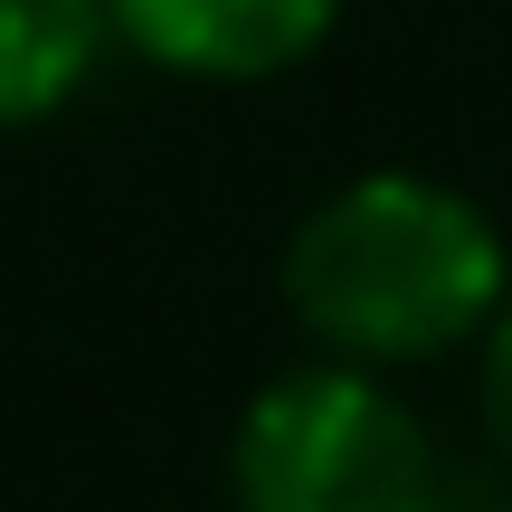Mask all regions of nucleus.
I'll return each instance as SVG.
<instances>
[{
    "instance_id": "1",
    "label": "nucleus",
    "mask_w": 512,
    "mask_h": 512,
    "mask_svg": "<svg viewBox=\"0 0 512 512\" xmlns=\"http://www.w3.org/2000/svg\"><path fill=\"white\" fill-rule=\"evenodd\" d=\"M285 313L313 351L361 370H418L475 351L512 294L503 228L437 171H351L285 238Z\"/></svg>"
},
{
    "instance_id": "2",
    "label": "nucleus",
    "mask_w": 512,
    "mask_h": 512,
    "mask_svg": "<svg viewBox=\"0 0 512 512\" xmlns=\"http://www.w3.org/2000/svg\"><path fill=\"white\" fill-rule=\"evenodd\" d=\"M446 475L456 465L389 389V370L332 361V351L266 380L228 437L238 512H427Z\"/></svg>"
},
{
    "instance_id": "3",
    "label": "nucleus",
    "mask_w": 512,
    "mask_h": 512,
    "mask_svg": "<svg viewBox=\"0 0 512 512\" xmlns=\"http://www.w3.org/2000/svg\"><path fill=\"white\" fill-rule=\"evenodd\" d=\"M133 57L200 86H266L332 38L342 0H105Z\"/></svg>"
},
{
    "instance_id": "4",
    "label": "nucleus",
    "mask_w": 512,
    "mask_h": 512,
    "mask_svg": "<svg viewBox=\"0 0 512 512\" xmlns=\"http://www.w3.org/2000/svg\"><path fill=\"white\" fill-rule=\"evenodd\" d=\"M114 48L105 0H0V133L48 124L86 95Z\"/></svg>"
},
{
    "instance_id": "5",
    "label": "nucleus",
    "mask_w": 512,
    "mask_h": 512,
    "mask_svg": "<svg viewBox=\"0 0 512 512\" xmlns=\"http://www.w3.org/2000/svg\"><path fill=\"white\" fill-rule=\"evenodd\" d=\"M475 418H484L494 465L512 475V294H503V313L484 323V342H475Z\"/></svg>"
},
{
    "instance_id": "6",
    "label": "nucleus",
    "mask_w": 512,
    "mask_h": 512,
    "mask_svg": "<svg viewBox=\"0 0 512 512\" xmlns=\"http://www.w3.org/2000/svg\"><path fill=\"white\" fill-rule=\"evenodd\" d=\"M427 512H512V475H446Z\"/></svg>"
}]
</instances>
